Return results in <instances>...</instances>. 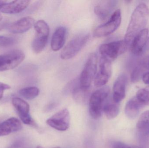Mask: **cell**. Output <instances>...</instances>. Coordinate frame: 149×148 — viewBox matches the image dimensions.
Wrapping results in <instances>:
<instances>
[{
  "label": "cell",
  "instance_id": "d6a6232c",
  "mask_svg": "<svg viewBox=\"0 0 149 148\" xmlns=\"http://www.w3.org/2000/svg\"><path fill=\"white\" fill-rule=\"evenodd\" d=\"M52 148H61V147H53Z\"/></svg>",
  "mask_w": 149,
  "mask_h": 148
},
{
  "label": "cell",
  "instance_id": "4316f807",
  "mask_svg": "<svg viewBox=\"0 0 149 148\" xmlns=\"http://www.w3.org/2000/svg\"><path fill=\"white\" fill-rule=\"evenodd\" d=\"M129 147L120 142H116L113 144V148H129Z\"/></svg>",
  "mask_w": 149,
  "mask_h": 148
},
{
  "label": "cell",
  "instance_id": "7402d4cb",
  "mask_svg": "<svg viewBox=\"0 0 149 148\" xmlns=\"http://www.w3.org/2000/svg\"><path fill=\"white\" fill-rule=\"evenodd\" d=\"M39 90L35 87H27L19 90V94L26 100H31L36 97L39 94Z\"/></svg>",
  "mask_w": 149,
  "mask_h": 148
},
{
  "label": "cell",
  "instance_id": "5bb4252c",
  "mask_svg": "<svg viewBox=\"0 0 149 148\" xmlns=\"http://www.w3.org/2000/svg\"><path fill=\"white\" fill-rule=\"evenodd\" d=\"M35 23V20L33 18L26 17L13 23L9 27V30L15 34H22L30 29Z\"/></svg>",
  "mask_w": 149,
  "mask_h": 148
},
{
  "label": "cell",
  "instance_id": "6da1fadb",
  "mask_svg": "<svg viewBox=\"0 0 149 148\" xmlns=\"http://www.w3.org/2000/svg\"><path fill=\"white\" fill-rule=\"evenodd\" d=\"M149 19L148 7L144 3L139 4L132 13L124 41L129 47L135 36L147 25Z\"/></svg>",
  "mask_w": 149,
  "mask_h": 148
},
{
  "label": "cell",
  "instance_id": "ba28073f",
  "mask_svg": "<svg viewBox=\"0 0 149 148\" xmlns=\"http://www.w3.org/2000/svg\"><path fill=\"white\" fill-rule=\"evenodd\" d=\"M112 74L111 61L101 56L99 63V70L94 80L96 87L105 86L109 80Z\"/></svg>",
  "mask_w": 149,
  "mask_h": 148
},
{
  "label": "cell",
  "instance_id": "836d02e7",
  "mask_svg": "<svg viewBox=\"0 0 149 148\" xmlns=\"http://www.w3.org/2000/svg\"><path fill=\"white\" fill-rule=\"evenodd\" d=\"M36 148H44L42 147H37Z\"/></svg>",
  "mask_w": 149,
  "mask_h": 148
},
{
  "label": "cell",
  "instance_id": "9a60e30c",
  "mask_svg": "<svg viewBox=\"0 0 149 148\" xmlns=\"http://www.w3.org/2000/svg\"><path fill=\"white\" fill-rule=\"evenodd\" d=\"M22 128L20 120L15 117H11L0 123V136L17 132L21 130Z\"/></svg>",
  "mask_w": 149,
  "mask_h": 148
},
{
  "label": "cell",
  "instance_id": "8992f818",
  "mask_svg": "<svg viewBox=\"0 0 149 148\" xmlns=\"http://www.w3.org/2000/svg\"><path fill=\"white\" fill-rule=\"evenodd\" d=\"M121 19L120 10H117L112 14L107 22L95 29L94 32L95 37H104L113 33L120 27Z\"/></svg>",
  "mask_w": 149,
  "mask_h": 148
},
{
  "label": "cell",
  "instance_id": "603a6c76",
  "mask_svg": "<svg viewBox=\"0 0 149 148\" xmlns=\"http://www.w3.org/2000/svg\"><path fill=\"white\" fill-rule=\"evenodd\" d=\"M136 127L139 130L141 131L149 129V110L142 114L136 124Z\"/></svg>",
  "mask_w": 149,
  "mask_h": 148
},
{
  "label": "cell",
  "instance_id": "52a82bcc",
  "mask_svg": "<svg viewBox=\"0 0 149 148\" xmlns=\"http://www.w3.org/2000/svg\"><path fill=\"white\" fill-rule=\"evenodd\" d=\"M25 54L20 50H15L0 55V72L16 67L24 61Z\"/></svg>",
  "mask_w": 149,
  "mask_h": 148
},
{
  "label": "cell",
  "instance_id": "cb8c5ba5",
  "mask_svg": "<svg viewBox=\"0 0 149 148\" xmlns=\"http://www.w3.org/2000/svg\"><path fill=\"white\" fill-rule=\"evenodd\" d=\"M136 99L145 106L149 104V87L139 89L136 95Z\"/></svg>",
  "mask_w": 149,
  "mask_h": 148
},
{
  "label": "cell",
  "instance_id": "5b68a950",
  "mask_svg": "<svg viewBox=\"0 0 149 148\" xmlns=\"http://www.w3.org/2000/svg\"><path fill=\"white\" fill-rule=\"evenodd\" d=\"M128 47L123 40L102 44L100 46L99 51L101 56L112 62L124 53Z\"/></svg>",
  "mask_w": 149,
  "mask_h": 148
},
{
  "label": "cell",
  "instance_id": "ac0fdd59",
  "mask_svg": "<svg viewBox=\"0 0 149 148\" xmlns=\"http://www.w3.org/2000/svg\"><path fill=\"white\" fill-rule=\"evenodd\" d=\"M149 71V55L140 61L132 72L131 81L135 82L140 80L144 74Z\"/></svg>",
  "mask_w": 149,
  "mask_h": 148
},
{
  "label": "cell",
  "instance_id": "83f0119b",
  "mask_svg": "<svg viewBox=\"0 0 149 148\" xmlns=\"http://www.w3.org/2000/svg\"><path fill=\"white\" fill-rule=\"evenodd\" d=\"M142 78L144 83L149 85V71L144 74Z\"/></svg>",
  "mask_w": 149,
  "mask_h": 148
},
{
  "label": "cell",
  "instance_id": "1f68e13d",
  "mask_svg": "<svg viewBox=\"0 0 149 148\" xmlns=\"http://www.w3.org/2000/svg\"><path fill=\"white\" fill-rule=\"evenodd\" d=\"M129 148H141L140 147H135V146H130Z\"/></svg>",
  "mask_w": 149,
  "mask_h": 148
},
{
  "label": "cell",
  "instance_id": "4fadbf2b",
  "mask_svg": "<svg viewBox=\"0 0 149 148\" xmlns=\"http://www.w3.org/2000/svg\"><path fill=\"white\" fill-rule=\"evenodd\" d=\"M117 2L113 0L101 1L95 7V13L101 20H106L114 9Z\"/></svg>",
  "mask_w": 149,
  "mask_h": 148
},
{
  "label": "cell",
  "instance_id": "ffe728a7",
  "mask_svg": "<svg viewBox=\"0 0 149 148\" xmlns=\"http://www.w3.org/2000/svg\"><path fill=\"white\" fill-rule=\"evenodd\" d=\"M119 103H116L113 99L107 100L103 107V111L107 119L109 120L116 117L120 113Z\"/></svg>",
  "mask_w": 149,
  "mask_h": 148
},
{
  "label": "cell",
  "instance_id": "e575fe53",
  "mask_svg": "<svg viewBox=\"0 0 149 148\" xmlns=\"http://www.w3.org/2000/svg\"><path fill=\"white\" fill-rule=\"evenodd\" d=\"M2 27H1V26H0V30H1L2 29Z\"/></svg>",
  "mask_w": 149,
  "mask_h": 148
},
{
  "label": "cell",
  "instance_id": "484cf974",
  "mask_svg": "<svg viewBox=\"0 0 149 148\" xmlns=\"http://www.w3.org/2000/svg\"><path fill=\"white\" fill-rule=\"evenodd\" d=\"M10 87L9 85L2 83H0V100L2 98L4 90L10 89Z\"/></svg>",
  "mask_w": 149,
  "mask_h": 148
},
{
  "label": "cell",
  "instance_id": "7a4b0ae2",
  "mask_svg": "<svg viewBox=\"0 0 149 148\" xmlns=\"http://www.w3.org/2000/svg\"><path fill=\"white\" fill-rule=\"evenodd\" d=\"M110 89L105 86L95 91L90 96L89 101V113L94 119H97L101 116L103 106L107 100Z\"/></svg>",
  "mask_w": 149,
  "mask_h": 148
},
{
  "label": "cell",
  "instance_id": "d4e9b609",
  "mask_svg": "<svg viewBox=\"0 0 149 148\" xmlns=\"http://www.w3.org/2000/svg\"><path fill=\"white\" fill-rule=\"evenodd\" d=\"M15 38L10 36H0V47H7L14 45L16 43Z\"/></svg>",
  "mask_w": 149,
  "mask_h": 148
},
{
  "label": "cell",
  "instance_id": "7c38bea8",
  "mask_svg": "<svg viewBox=\"0 0 149 148\" xmlns=\"http://www.w3.org/2000/svg\"><path fill=\"white\" fill-rule=\"evenodd\" d=\"M148 35V30L144 29L135 36L130 44L131 51L133 54L135 55H139L142 54L146 46Z\"/></svg>",
  "mask_w": 149,
  "mask_h": 148
},
{
  "label": "cell",
  "instance_id": "4dcf8cb0",
  "mask_svg": "<svg viewBox=\"0 0 149 148\" xmlns=\"http://www.w3.org/2000/svg\"><path fill=\"white\" fill-rule=\"evenodd\" d=\"M3 18V17L2 15L0 13V21L2 20Z\"/></svg>",
  "mask_w": 149,
  "mask_h": 148
},
{
  "label": "cell",
  "instance_id": "277c9868",
  "mask_svg": "<svg viewBox=\"0 0 149 148\" xmlns=\"http://www.w3.org/2000/svg\"><path fill=\"white\" fill-rule=\"evenodd\" d=\"M89 39L88 34H81L72 38L64 47L61 52L63 60H70L76 56L84 47Z\"/></svg>",
  "mask_w": 149,
  "mask_h": 148
},
{
  "label": "cell",
  "instance_id": "30bf717a",
  "mask_svg": "<svg viewBox=\"0 0 149 148\" xmlns=\"http://www.w3.org/2000/svg\"><path fill=\"white\" fill-rule=\"evenodd\" d=\"M12 103L23 123L35 125V123L29 114L30 106L28 103L21 98L15 97L12 99Z\"/></svg>",
  "mask_w": 149,
  "mask_h": 148
},
{
  "label": "cell",
  "instance_id": "d6986e66",
  "mask_svg": "<svg viewBox=\"0 0 149 148\" xmlns=\"http://www.w3.org/2000/svg\"><path fill=\"white\" fill-rule=\"evenodd\" d=\"M144 106L135 96H134L127 102L125 106V114L129 118L134 119L138 116L140 110Z\"/></svg>",
  "mask_w": 149,
  "mask_h": 148
},
{
  "label": "cell",
  "instance_id": "44dd1931",
  "mask_svg": "<svg viewBox=\"0 0 149 148\" xmlns=\"http://www.w3.org/2000/svg\"><path fill=\"white\" fill-rule=\"evenodd\" d=\"M49 35L43 33L36 34L32 43V49L35 53L39 54L44 49L48 41Z\"/></svg>",
  "mask_w": 149,
  "mask_h": 148
},
{
  "label": "cell",
  "instance_id": "e0dca14e",
  "mask_svg": "<svg viewBox=\"0 0 149 148\" xmlns=\"http://www.w3.org/2000/svg\"><path fill=\"white\" fill-rule=\"evenodd\" d=\"M30 1L27 0H19L6 3L2 6L0 11L5 14H15L23 11L29 4Z\"/></svg>",
  "mask_w": 149,
  "mask_h": 148
},
{
  "label": "cell",
  "instance_id": "3957f363",
  "mask_svg": "<svg viewBox=\"0 0 149 148\" xmlns=\"http://www.w3.org/2000/svg\"><path fill=\"white\" fill-rule=\"evenodd\" d=\"M98 58L97 55L92 53L85 63L79 78L80 86L84 90H88L96 74Z\"/></svg>",
  "mask_w": 149,
  "mask_h": 148
},
{
  "label": "cell",
  "instance_id": "f546056e",
  "mask_svg": "<svg viewBox=\"0 0 149 148\" xmlns=\"http://www.w3.org/2000/svg\"><path fill=\"white\" fill-rule=\"evenodd\" d=\"M6 3H7V2L5 1H0V9Z\"/></svg>",
  "mask_w": 149,
  "mask_h": 148
},
{
  "label": "cell",
  "instance_id": "2e32d148",
  "mask_svg": "<svg viewBox=\"0 0 149 148\" xmlns=\"http://www.w3.org/2000/svg\"><path fill=\"white\" fill-rule=\"evenodd\" d=\"M66 35L67 29L65 27L61 26L56 29L52 35L51 43V47L53 51H58L63 47Z\"/></svg>",
  "mask_w": 149,
  "mask_h": 148
},
{
  "label": "cell",
  "instance_id": "8fae6325",
  "mask_svg": "<svg viewBox=\"0 0 149 148\" xmlns=\"http://www.w3.org/2000/svg\"><path fill=\"white\" fill-rule=\"evenodd\" d=\"M127 77L125 74L120 75L116 80L113 87V100L119 103L125 98Z\"/></svg>",
  "mask_w": 149,
  "mask_h": 148
},
{
  "label": "cell",
  "instance_id": "9c48e42d",
  "mask_svg": "<svg viewBox=\"0 0 149 148\" xmlns=\"http://www.w3.org/2000/svg\"><path fill=\"white\" fill-rule=\"evenodd\" d=\"M70 112L66 109H62L46 121L49 126L58 131H64L69 128L70 125Z\"/></svg>",
  "mask_w": 149,
  "mask_h": 148
},
{
  "label": "cell",
  "instance_id": "f1b7e54d",
  "mask_svg": "<svg viewBox=\"0 0 149 148\" xmlns=\"http://www.w3.org/2000/svg\"><path fill=\"white\" fill-rule=\"evenodd\" d=\"M145 49L147 50H149V37L147 40V43H146V46H145Z\"/></svg>",
  "mask_w": 149,
  "mask_h": 148
}]
</instances>
